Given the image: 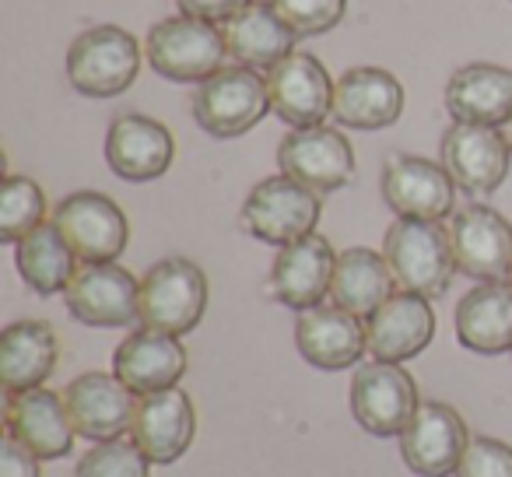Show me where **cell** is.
Segmentation results:
<instances>
[{
  "label": "cell",
  "instance_id": "6da1fadb",
  "mask_svg": "<svg viewBox=\"0 0 512 477\" xmlns=\"http://www.w3.org/2000/svg\"><path fill=\"white\" fill-rule=\"evenodd\" d=\"M383 257L400 292L425 295V299L446 295L456 274L453 243L442 221L397 218L383 235Z\"/></svg>",
  "mask_w": 512,
  "mask_h": 477
},
{
  "label": "cell",
  "instance_id": "7a4b0ae2",
  "mask_svg": "<svg viewBox=\"0 0 512 477\" xmlns=\"http://www.w3.org/2000/svg\"><path fill=\"white\" fill-rule=\"evenodd\" d=\"M141 71V43L120 25H95L67 50V81L88 99H116Z\"/></svg>",
  "mask_w": 512,
  "mask_h": 477
},
{
  "label": "cell",
  "instance_id": "3957f363",
  "mask_svg": "<svg viewBox=\"0 0 512 477\" xmlns=\"http://www.w3.org/2000/svg\"><path fill=\"white\" fill-rule=\"evenodd\" d=\"M144 57L162 78L190 85V81H207L225 67L228 43L225 32L214 22H200L190 15L162 18L151 25Z\"/></svg>",
  "mask_w": 512,
  "mask_h": 477
},
{
  "label": "cell",
  "instance_id": "277c9868",
  "mask_svg": "<svg viewBox=\"0 0 512 477\" xmlns=\"http://www.w3.org/2000/svg\"><path fill=\"white\" fill-rule=\"evenodd\" d=\"M207 274L186 257H165L141 278V327L183 337L207 313Z\"/></svg>",
  "mask_w": 512,
  "mask_h": 477
},
{
  "label": "cell",
  "instance_id": "5b68a950",
  "mask_svg": "<svg viewBox=\"0 0 512 477\" xmlns=\"http://www.w3.org/2000/svg\"><path fill=\"white\" fill-rule=\"evenodd\" d=\"M271 113V95L267 78L253 67H221L207 81H200L197 99H193V120L211 137H242Z\"/></svg>",
  "mask_w": 512,
  "mask_h": 477
},
{
  "label": "cell",
  "instance_id": "8992f818",
  "mask_svg": "<svg viewBox=\"0 0 512 477\" xmlns=\"http://www.w3.org/2000/svg\"><path fill=\"white\" fill-rule=\"evenodd\" d=\"M320 211V193H313L309 186L278 172V176L260 179L249 190V197L242 200L239 221L253 239L281 250V246L295 243V239L313 235Z\"/></svg>",
  "mask_w": 512,
  "mask_h": 477
},
{
  "label": "cell",
  "instance_id": "52a82bcc",
  "mask_svg": "<svg viewBox=\"0 0 512 477\" xmlns=\"http://www.w3.org/2000/svg\"><path fill=\"white\" fill-rule=\"evenodd\" d=\"M53 225L64 232L67 246L81 264H116L130 239L123 207L99 190H78L60 200Z\"/></svg>",
  "mask_w": 512,
  "mask_h": 477
},
{
  "label": "cell",
  "instance_id": "ba28073f",
  "mask_svg": "<svg viewBox=\"0 0 512 477\" xmlns=\"http://www.w3.org/2000/svg\"><path fill=\"white\" fill-rule=\"evenodd\" d=\"M418 407V386L404 365L365 362L351 376V414L376 439L404 435Z\"/></svg>",
  "mask_w": 512,
  "mask_h": 477
},
{
  "label": "cell",
  "instance_id": "9c48e42d",
  "mask_svg": "<svg viewBox=\"0 0 512 477\" xmlns=\"http://www.w3.org/2000/svg\"><path fill=\"white\" fill-rule=\"evenodd\" d=\"M456 271L477 285L509 281L512 271V225L488 204H467L449 221Z\"/></svg>",
  "mask_w": 512,
  "mask_h": 477
},
{
  "label": "cell",
  "instance_id": "30bf717a",
  "mask_svg": "<svg viewBox=\"0 0 512 477\" xmlns=\"http://www.w3.org/2000/svg\"><path fill=\"white\" fill-rule=\"evenodd\" d=\"M278 165L313 193H337L355 179V148L334 127H302L281 137Z\"/></svg>",
  "mask_w": 512,
  "mask_h": 477
},
{
  "label": "cell",
  "instance_id": "8fae6325",
  "mask_svg": "<svg viewBox=\"0 0 512 477\" xmlns=\"http://www.w3.org/2000/svg\"><path fill=\"white\" fill-rule=\"evenodd\" d=\"M383 200L397 218L442 221L456 207V183L442 162L418 155H390L379 179Z\"/></svg>",
  "mask_w": 512,
  "mask_h": 477
},
{
  "label": "cell",
  "instance_id": "7c38bea8",
  "mask_svg": "<svg viewBox=\"0 0 512 477\" xmlns=\"http://www.w3.org/2000/svg\"><path fill=\"white\" fill-rule=\"evenodd\" d=\"M64 302L85 327H130L141 320V281L120 264H81Z\"/></svg>",
  "mask_w": 512,
  "mask_h": 477
},
{
  "label": "cell",
  "instance_id": "4fadbf2b",
  "mask_svg": "<svg viewBox=\"0 0 512 477\" xmlns=\"http://www.w3.org/2000/svg\"><path fill=\"white\" fill-rule=\"evenodd\" d=\"M271 113L292 130L320 127L334 116V78L313 53H288L264 74Z\"/></svg>",
  "mask_w": 512,
  "mask_h": 477
},
{
  "label": "cell",
  "instance_id": "5bb4252c",
  "mask_svg": "<svg viewBox=\"0 0 512 477\" xmlns=\"http://www.w3.org/2000/svg\"><path fill=\"white\" fill-rule=\"evenodd\" d=\"M439 155L456 190L470 197L495 193L509 176L512 151L502 137V127H477V123H453L442 134Z\"/></svg>",
  "mask_w": 512,
  "mask_h": 477
},
{
  "label": "cell",
  "instance_id": "9a60e30c",
  "mask_svg": "<svg viewBox=\"0 0 512 477\" xmlns=\"http://www.w3.org/2000/svg\"><path fill=\"white\" fill-rule=\"evenodd\" d=\"M467 421L460 411L442 400H421L411 425L400 435V456L407 470L418 477H449L460 467V456L467 449Z\"/></svg>",
  "mask_w": 512,
  "mask_h": 477
},
{
  "label": "cell",
  "instance_id": "2e32d148",
  "mask_svg": "<svg viewBox=\"0 0 512 477\" xmlns=\"http://www.w3.org/2000/svg\"><path fill=\"white\" fill-rule=\"evenodd\" d=\"M64 404L81 439L113 442L134 425L137 393L116 372H85L64 390Z\"/></svg>",
  "mask_w": 512,
  "mask_h": 477
},
{
  "label": "cell",
  "instance_id": "e0dca14e",
  "mask_svg": "<svg viewBox=\"0 0 512 477\" xmlns=\"http://www.w3.org/2000/svg\"><path fill=\"white\" fill-rule=\"evenodd\" d=\"M193 435H197V411H193V400L186 390L169 386V390L137 397L130 439L151 463H162V467L176 463L190 449Z\"/></svg>",
  "mask_w": 512,
  "mask_h": 477
},
{
  "label": "cell",
  "instance_id": "ac0fdd59",
  "mask_svg": "<svg viewBox=\"0 0 512 477\" xmlns=\"http://www.w3.org/2000/svg\"><path fill=\"white\" fill-rule=\"evenodd\" d=\"M337 253L330 239L320 232L295 239V243L281 246L278 257L271 264V295L288 309H306L323 306L330 295V281H334Z\"/></svg>",
  "mask_w": 512,
  "mask_h": 477
},
{
  "label": "cell",
  "instance_id": "d6986e66",
  "mask_svg": "<svg viewBox=\"0 0 512 477\" xmlns=\"http://www.w3.org/2000/svg\"><path fill=\"white\" fill-rule=\"evenodd\" d=\"M176 158V137L151 116L123 113L106 130V162L127 183H151L165 176Z\"/></svg>",
  "mask_w": 512,
  "mask_h": 477
},
{
  "label": "cell",
  "instance_id": "ffe728a7",
  "mask_svg": "<svg viewBox=\"0 0 512 477\" xmlns=\"http://www.w3.org/2000/svg\"><path fill=\"white\" fill-rule=\"evenodd\" d=\"M435 337V313L425 295L393 292L376 313L365 320V344L376 362H397L421 355Z\"/></svg>",
  "mask_w": 512,
  "mask_h": 477
},
{
  "label": "cell",
  "instance_id": "44dd1931",
  "mask_svg": "<svg viewBox=\"0 0 512 477\" xmlns=\"http://www.w3.org/2000/svg\"><path fill=\"white\" fill-rule=\"evenodd\" d=\"M4 425H8V435H15L39 460H64V456H71L74 435H78L71 425L64 397H57L46 386L8 393Z\"/></svg>",
  "mask_w": 512,
  "mask_h": 477
},
{
  "label": "cell",
  "instance_id": "7402d4cb",
  "mask_svg": "<svg viewBox=\"0 0 512 477\" xmlns=\"http://www.w3.org/2000/svg\"><path fill=\"white\" fill-rule=\"evenodd\" d=\"M295 348L313 369L341 372L362 362L369 344L355 313L341 306H313L295 320Z\"/></svg>",
  "mask_w": 512,
  "mask_h": 477
},
{
  "label": "cell",
  "instance_id": "603a6c76",
  "mask_svg": "<svg viewBox=\"0 0 512 477\" xmlns=\"http://www.w3.org/2000/svg\"><path fill=\"white\" fill-rule=\"evenodd\" d=\"M404 113V85L383 67H351L334 85V116L351 130H386Z\"/></svg>",
  "mask_w": 512,
  "mask_h": 477
},
{
  "label": "cell",
  "instance_id": "cb8c5ba5",
  "mask_svg": "<svg viewBox=\"0 0 512 477\" xmlns=\"http://www.w3.org/2000/svg\"><path fill=\"white\" fill-rule=\"evenodd\" d=\"M113 372L137 397L169 390L186 372V348L179 344V337L141 327L120 341L113 355Z\"/></svg>",
  "mask_w": 512,
  "mask_h": 477
},
{
  "label": "cell",
  "instance_id": "d4e9b609",
  "mask_svg": "<svg viewBox=\"0 0 512 477\" xmlns=\"http://www.w3.org/2000/svg\"><path fill=\"white\" fill-rule=\"evenodd\" d=\"M221 32H225L228 57L253 71H271L278 60L295 53V39H299L285 25V18L274 11L271 0H253L242 11H235L221 25Z\"/></svg>",
  "mask_w": 512,
  "mask_h": 477
},
{
  "label": "cell",
  "instance_id": "484cf974",
  "mask_svg": "<svg viewBox=\"0 0 512 477\" xmlns=\"http://www.w3.org/2000/svg\"><path fill=\"white\" fill-rule=\"evenodd\" d=\"M446 109L456 123L505 127L512 116V71L498 64H467L449 78Z\"/></svg>",
  "mask_w": 512,
  "mask_h": 477
},
{
  "label": "cell",
  "instance_id": "4316f807",
  "mask_svg": "<svg viewBox=\"0 0 512 477\" xmlns=\"http://www.w3.org/2000/svg\"><path fill=\"white\" fill-rule=\"evenodd\" d=\"M456 341L474 355L512 351V285L488 281L456 302Z\"/></svg>",
  "mask_w": 512,
  "mask_h": 477
},
{
  "label": "cell",
  "instance_id": "83f0119b",
  "mask_svg": "<svg viewBox=\"0 0 512 477\" xmlns=\"http://www.w3.org/2000/svg\"><path fill=\"white\" fill-rule=\"evenodd\" d=\"M60 358L57 330L46 320H18L0 334V379L4 390H36L53 376Z\"/></svg>",
  "mask_w": 512,
  "mask_h": 477
},
{
  "label": "cell",
  "instance_id": "f1b7e54d",
  "mask_svg": "<svg viewBox=\"0 0 512 477\" xmlns=\"http://www.w3.org/2000/svg\"><path fill=\"white\" fill-rule=\"evenodd\" d=\"M393 288H397V281H393V271L383 253L365 250V246H351V250L337 253L334 281H330L334 306L355 313L358 320H369L390 299Z\"/></svg>",
  "mask_w": 512,
  "mask_h": 477
},
{
  "label": "cell",
  "instance_id": "f546056e",
  "mask_svg": "<svg viewBox=\"0 0 512 477\" xmlns=\"http://www.w3.org/2000/svg\"><path fill=\"white\" fill-rule=\"evenodd\" d=\"M15 264L22 281L36 295H57L67 292L74 271L81 267V260L74 257V250L67 246L64 232L53 221H43L39 228H32L22 243H15Z\"/></svg>",
  "mask_w": 512,
  "mask_h": 477
},
{
  "label": "cell",
  "instance_id": "4dcf8cb0",
  "mask_svg": "<svg viewBox=\"0 0 512 477\" xmlns=\"http://www.w3.org/2000/svg\"><path fill=\"white\" fill-rule=\"evenodd\" d=\"M46 218V193L36 179L8 176L0 190V239L8 246L22 243L32 228H39Z\"/></svg>",
  "mask_w": 512,
  "mask_h": 477
},
{
  "label": "cell",
  "instance_id": "1f68e13d",
  "mask_svg": "<svg viewBox=\"0 0 512 477\" xmlns=\"http://www.w3.org/2000/svg\"><path fill=\"white\" fill-rule=\"evenodd\" d=\"M151 460L134 439L95 442L74 467V477H151Z\"/></svg>",
  "mask_w": 512,
  "mask_h": 477
},
{
  "label": "cell",
  "instance_id": "d6a6232c",
  "mask_svg": "<svg viewBox=\"0 0 512 477\" xmlns=\"http://www.w3.org/2000/svg\"><path fill=\"white\" fill-rule=\"evenodd\" d=\"M271 4L299 39L327 36L344 22V11H348V0H271Z\"/></svg>",
  "mask_w": 512,
  "mask_h": 477
},
{
  "label": "cell",
  "instance_id": "836d02e7",
  "mask_svg": "<svg viewBox=\"0 0 512 477\" xmlns=\"http://www.w3.org/2000/svg\"><path fill=\"white\" fill-rule=\"evenodd\" d=\"M453 477H512V446L491 435H477L467 442Z\"/></svg>",
  "mask_w": 512,
  "mask_h": 477
},
{
  "label": "cell",
  "instance_id": "e575fe53",
  "mask_svg": "<svg viewBox=\"0 0 512 477\" xmlns=\"http://www.w3.org/2000/svg\"><path fill=\"white\" fill-rule=\"evenodd\" d=\"M0 477H43L39 456L25 449L15 435H4L0 442Z\"/></svg>",
  "mask_w": 512,
  "mask_h": 477
},
{
  "label": "cell",
  "instance_id": "d590c367",
  "mask_svg": "<svg viewBox=\"0 0 512 477\" xmlns=\"http://www.w3.org/2000/svg\"><path fill=\"white\" fill-rule=\"evenodd\" d=\"M179 4V15H190V18H200V22H214V25H225L235 11H242L246 4L253 0H176Z\"/></svg>",
  "mask_w": 512,
  "mask_h": 477
},
{
  "label": "cell",
  "instance_id": "8d00e7d4",
  "mask_svg": "<svg viewBox=\"0 0 512 477\" xmlns=\"http://www.w3.org/2000/svg\"><path fill=\"white\" fill-rule=\"evenodd\" d=\"M502 137H505V144H509V151H512V116H509V123L502 127Z\"/></svg>",
  "mask_w": 512,
  "mask_h": 477
},
{
  "label": "cell",
  "instance_id": "74e56055",
  "mask_svg": "<svg viewBox=\"0 0 512 477\" xmlns=\"http://www.w3.org/2000/svg\"><path fill=\"white\" fill-rule=\"evenodd\" d=\"M509 285H512V271H509Z\"/></svg>",
  "mask_w": 512,
  "mask_h": 477
}]
</instances>
